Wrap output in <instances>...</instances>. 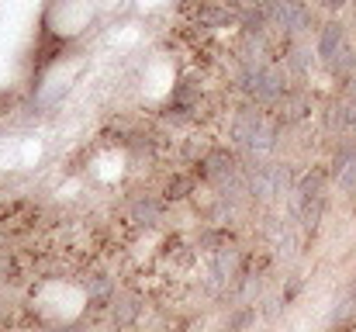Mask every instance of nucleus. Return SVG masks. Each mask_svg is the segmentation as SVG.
<instances>
[{"mask_svg":"<svg viewBox=\"0 0 356 332\" xmlns=\"http://www.w3.org/2000/svg\"><path fill=\"white\" fill-rule=\"evenodd\" d=\"M339 42H343V28H339V24H325V31H322V38H318V52L329 59V56L339 49Z\"/></svg>","mask_w":356,"mask_h":332,"instance_id":"2","label":"nucleus"},{"mask_svg":"<svg viewBox=\"0 0 356 332\" xmlns=\"http://www.w3.org/2000/svg\"><path fill=\"white\" fill-rule=\"evenodd\" d=\"M336 177H339L346 187L356 180V149H346V152L336 159Z\"/></svg>","mask_w":356,"mask_h":332,"instance_id":"1","label":"nucleus"},{"mask_svg":"<svg viewBox=\"0 0 356 332\" xmlns=\"http://www.w3.org/2000/svg\"><path fill=\"white\" fill-rule=\"evenodd\" d=\"M66 332H80V329H66Z\"/></svg>","mask_w":356,"mask_h":332,"instance_id":"3","label":"nucleus"}]
</instances>
